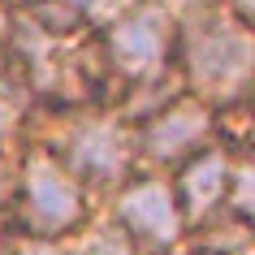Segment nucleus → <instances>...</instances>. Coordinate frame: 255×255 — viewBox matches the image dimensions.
Listing matches in <instances>:
<instances>
[{
	"mask_svg": "<svg viewBox=\"0 0 255 255\" xmlns=\"http://www.w3.org/2000/svg\"><path fill=\"white\" fill-rule=\"evenodd\" d=\"M195 255H199V251H195Z\"/></svg>",
	"mask_w": 255,
	"mask_h": 255,
	"instance_id": "f3484780",
	"label": "nucleus"
},
{
	"mask_svg": "<svg viewBox=\"0 0 255 255\" xmlns=\"http://www.w3.org/2000/svg\"><path fill=\"white\" fill-rule=\"evenodd\" d=\"M177 74L186 95L221 113L255 100V26H247L221 0L177 17Z\"/></svg>",
	"mask_w": 255,
	"mask_h": 255,
	"instance_id": "f257e3e1",
	"label": "nucleus"
},
{
	"mask_svg": "<svg viewBox=\"0 0 255 255\" xmlns=\"http://www.w3.org/2000/svg\"><path fill=\"white\" fill-rule=\"evenodd\" d=\"M65 255H138L134 238L108 216V221H87V225L69 238Z\"/></svg>",
	"mask_w": 255,
	"mask_h": 255,
	"instance_id": "9d476101",
	"label": "nucleus"
},
{
	"mask_svg": "<svg viewBox=\"0 0 255 255\" xmlns=\"http://www.w3.org/2000/svg\"><path fill=\"white\" fill-rule=\"evenodd\" d=\"M113 221H117L138 251H173L190 234L186 212L177 203V190L169 177H130L113 195Z\"/></svg>",
	"mask_w": 255,
	"mask_h": 255,
	"instance_id": "423d86ee",
	"label": "nucleus"
},
{
	"mask_svg": "<svg viewBox=\"0 0 255 255\" xmlns=\"http://www.w3.org/2000/svg\"><path fill=\"white\" fill-rule=\"evenodd\" d=\"M100 4L104 0H13V17L48 30V35H74L95 17Z\"/></svg>",
	"mask_w": 255,
	"mask_h": 255,
	"instance_id": "6e6552de",
	"label": "nucleus"
},
{
	"mask_svg": "<svg viewBox=\"0 0 255 255\" xmlns=\"http://www.w3.org/2000/svg\"><path fill=\"white\" fill-rule=\"evenodd\" d=\"M138 4H156V9H164V13L182 17V13H190V9H199V4H208V0H138Z\"/></svg>",
	"mask_w": 255,
	"mask_h": 255,
	"instance_id": "4468645a",
	"label": "nucleus"
},
{
	"mask_svg": "<svg viewBox=\"0 0 255 255\" xmlns=\"http://www.w3.org/2000/svg\"><path fill=\"white\" fill-rule=\"evenodd\" d=\"M82 186H104L117 190L134 177V160H138V134L134 121L126 113L113 108H61L52 138L43 143Z\"/></svg>",
	"mask_w": 255,
	"mask_h": 255,
	"instance_id": "f03ea898",
	"label": "nucleus"
},
{
	"mask_svg": "<svg viewBox=\"0 0 255 255\" xmlns=\"http://www.w3.org/2000/svg\"><path fill=\"white\" fill-rule=\"evenodd\" d=\"M134 134H138V156L160 164V169H182L203 147L221 143L216 138V113L186 91L156 104L147 117H138Z\"/></svg>",
	"mask_w": 255,
	"mask_h": 255,
	"instance_id": "39448f33",
	"label": "nucleus"
},
{
	"mask_svg": "<svg viewBox=\"0 0 255 255\" xmlns=\"http://www.w3.org/2000/svg\"><path fill=\"white\" fill-rule=\"evenodd\" d=\"M13 247H17V238L4 229V221H0V255H13Z\"/></svg>",
	"mask_w": 255,
	"mask_h": 255,
	"instance_id": "dca6fc26",
	"label": "nucleus"
},
{
	"mask_svg": "<svg viewBox=\"0 0 255 255\" xmlns=\"http://www.w3.org/2000/svg\"><path fill=\"white\" fill-rule=\"evenodd\" d=\"M30 104H35V91H30L26 74L9 52H0V147L13 143L30 121Z\"/></svg>",
	"mask_w": 255,
	"mask_h": 255,
	"instance_id": "1a4fd4ad",
	"label": "nucleus"
},
{
	"mask_svg": "<svg viewBox=\"0 0 255 255\" xmlns=\"http://www.w3.org/2000/svg\"><path fill=\"white\" fill-rule=\"evenodd\" d=\"M13 255H65L61 242H48V238H17Z\"/></svg>",
	"mask_w": 255,
	"mask_h": 255,
	"instance_id": "ddd939ff",
	"label": "nucleus"
},
{
	"mask_svg": "<svg viewBox=\"0 0 255 255\" xmlns=\"http://www.w3.org/2000/svg\"><path fill=\"white\" fill-rule=\"evenodd\" d=\"M225 212L255 225V151L234 147V164H229V195H225Z\"/></svg>",
	"mask_w": 255,
	"mask_h": 255,
	"instance_id": "9b49d317",
	"label": "nucleus"
},
{
	"mask_svg": "<svg viewBox=\"0 0 255 255\" xmlns=\"http://www.w3.org/2000/svg\"><path fill=\"white\" fill-rule=\"evenodd\" d=\"M13 195H17V164L0 151V208H9Z\"/></svg>",
	"mask_w": 255,
	"mask_h": 255,
	"instance_id": "f8f14e48",
	"label": "nucleus"
},
{
	"mask_svg": "<svg viewBox=\"0 0 255 255\" xmlns=\"http://www.w3.org/2000/svg\"><path fill=\"white\" fill-rule=\"evenodd\" d=\"M229 164H234V147L225 143H212L203 147L195 160H186L173 177L177 203L186 212V225H203L212 221L216 212H225V195H229Z\"/></svg>",
	"mask_w": 255,
	"mask_h": 255,
	"instance_id": "0eeeda50",
	"label": "nucleus"
},
{
	"mask_svg": "<svg viewBox=\"0 0 255 255\" xmlns=\"http://www.w3.org/2000/svg\"><path fill=\"white\" fill-rule=\"evenodd\" d=\"M104 74L126 82L130 91H160V82L177 69V17L156 4H121L100 30Z\"/></svg>",
	"mask_w": 255,
	"mask_h": 255,
	"instance_id": "7ed1b4c3",
	"label": "nucleus"
},
{
	"mask_svg": "<svg viewBox=\"0 0 255 255\" xmlns=\"http://www.w3.org/2000/svg\"><path fill=\"white\" fill-rule=\"evenodd\" d=\"M17 225L26 229V238H74L87 221H91V190L56 160L52 151L35 143V147L17 160Z\"/></svg>",
	"mask_w": 255,
	"mask_h": 255,
	"instance_id": "20e7f679",
	"label": "nucleus"
},
{
	"mask_svg": "<svg viewBox=\"0 0 255 255\" xmlns=\"http://www.w3.org/2000/svg\"><path fill=\"white\" fill-rule=\"evenodd\" d=\"M242 147L255 151V100L247 104V130H242Z\"/></svg>",
	"mask_w": 255,
	"mask_h": 255,
	"instance_id": "2eb2a0df",
	"label": "nucleus"
}]
</instances>
